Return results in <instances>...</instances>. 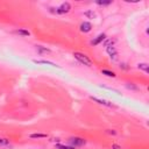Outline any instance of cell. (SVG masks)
Instances as JSON below:
<instances>
[{
	"label": "cell",
	"mask_w": 149,
	"mask_h": 149,
	"mask_svg": "<svg viewBox=\"0 0 149 149\" xmlns=\"http://www.w3.org/2000/svg\"><path fill=\"white\" fill-rule=\"evenodd\" d=\"M73 56L76 57L82 64H84V65H86V66H91L92 65V62L88 58V56L86 55H84V54H81V52H74L73 54Z\"/></svg>",
	"instance_id": "1"
},
{
	"label": "cell",
	"mask_w": 149,
	"mask_h": 149,
	"mask_svg": "<svg viewBox=\"0 0 149 149\" xmlns=\"http://www.w3.org/2000/svg\"><path fill=\"white\" fill-rule=\"evenodd\" d=\"M70 8H71L70 4H69V3H64V4H62V5L56 10V12L59 13V14H64V13H68V12L70 11Z\"/></svg>",
	"instance_id": "2"
},
{
	"label": "cell",
	"mask_w": 149,
	"mask_h": 149,
	"mask_svg": "<svg viewBox=\"0 0 149 149\" xmlns=\"http://www.w3.org/2000/svg\"><path fill=\"white\" fill-rule=\"evenodd\" d=\"M70 143L72 144V147H77V146H83L85 143V140L81 139V137H71L70 140Z\"/></svg>",
	"instance_id": "3"
},
{
	"label": "cell",
	"mask_w": 149,
	"mask_h": 149,
	"mask_svg": "<svg viewBox=\"0 0 149 149\" xmlns=\"http://www.w3.org/2000/svg\"><path fill=\"white\" fill-rule=\"evenodd\" d=\"M91 99H92L93 101L100 104V105H105V106H108V107H115V105H113V104L110 103V101H106V100H103V99H98V98H95V97H91Z\"/></svg>",
	"instance_id": "4"
},
{
	"label": "cell",
	"mask_w": 149,
	"mask_h": 149,
	"mask_svg": "<svg viewBox=\"0 0 149 149\" xmlns=\"http://www.w3.org/2000/svg\"><path fill=\"white\" fill-rule=\"evenodd\" d=\"M91 28H92V26H91V23H90V22H83V23L81 25V30H82V32H84V33L90 32V30H91Z\"/></svg>",
	"instance_id": "5"
},
{
	"label": "cell",
	"mask_w": 149,
	"mask_h": 149,
	"mask_svg": "<svg viewBox=\"0 0 149 149\" xmlns=\"http://www.w3.org/2000/svg\"><path fill=\"white\" fill-rule=\"evenodd\" d=\"M105 37H106V36H105V34H100V35H98V36H97V39H96V40H93V41L91 42V44H92V46H97V44H98V43H100L103 40H105Z\"/></svg>",
	"instance_id": "6"
},
{
	"label": "cell",
	"mask_w": 149,
	"mask_h": 149,
	"mask_svg": "<svg viewBox=\"0 0 149 149\" xmlns=\"http://www.w3.org/2000/svg\"><path fill=\"white\" fill-rule=\"evenodd\" d=\"M107 52L110 54V56L112 57H114L115 58V56H117V51H115V49H114V47H107Z\"/></svg>",
	"instance_id": "7"
},
{
	"label": "cell",
	"mask_w": 149,
	"mask_h": 149,
	"mask_svg": "<svg viewBox=\"0 0 149 149\" xmlns=\"http://www.w3.org/2000/svg\"><path fill=\"white\" fill-rule=\"evenodd\" d=\"M34 62L37 63V64H47V65H51V66H58V65H56L55 63L49 62V61H34Z\"/></svg>",
	"instance_id": "8"
},
{
	"label": "cell",
	"mask_w": 149,
	"mask_h": 149,
	"mask_svg": "<svg viewBox=\"0 0 149 149\" xmlns=\"http://www.w3.org/2000/svg\"><path fill=\"white\" fill-rule=\"evenodd\" d=\"M103 73L106 74V76H108V77H115V73L112 72V71H108V70H103Z\"/></svg>",
	"instance_id": "9"
},
{
	"label": "cell",
	"mask_w": 149,
	"mask_h": 149,
	"mask_svg": "<svg viewBox=\"0 0 149 149\" xmlns=\"http://www.w3.org/2000/svg\"><path fill=\"white\" fill-rule=\"evenodd\" d=\"M57 149H74V147H72V146H62V144H57Z\"/></svg>",
	"instance_id": "10"
},
{
	"label": "cell",
	"mask_w": 149,
	"mask_h": 149,
	"mask_svg": "<svg viewBox=\"0 0 149 149\" xmlns=\"http://www.w3.org/2000/svg\"><path fill=\"white\" fill-rule=\"evenodd\" d=\"M17 34H20V35H23V36H28V35H29V32L19 29V30H17Z\"/></svg>",
	"instance_id": "11"
},
{
	"label": "cell",
	"mask_w": 149,
	"mask_h": 149,
	"mask_svg": "<svg viewBox=\"0 0 149 149\" xmlns=\"http://www.w3.org/2000/svg\"><path fill=\"white\" fill-rule=\"evenodd\" d=\"M139 69H142V70H144L146 72H148V64H146V63L139 64Z\"/></svg>",
	"instance_id": "12"
},
{
	"label": "cell",
	"mask_w": 149,
	"mask_h": 149,
	"mask_svg": "<svg viewBox=\"0 0 149 149\" xmlns=\"http://www.w3.org/2000/svg\"><path fill=\"white\" fill-rule=\"evenodd\" d=\"M6 144H8V140L0 137V146H6Z\"/></svg>",
	"instance_id": "13"
},
{
	"label": "cell",
	"mask_w": 149,
	"mask_h": 149,
	"mask_svg": "<svg viewBox=\"0 0 149 149\" xmlns=\"http://www.w3.org/2000/svg\"><path fill=\"white\" fill-rule=\"evenodd\" d=\"M37 50H39L40 52H46V54H47V52H50L49 49H44V48H42V47H40V46L37 47Z\"/></svg>",
	"instance_id": "14"
},
{
	"label": "cell",
	"mask_w": 149,
	"mask_h": 149,
	"mask_svg": "<svg viewBox=\"0 0 149 149\" xmlns=\"http://www.w3.org/2000/svg\"><path fill=\"white\" fill-rule=\"evenodd\" d=\"M46 134H32L30 137H46Z\"/></svg>",
	"instance_id": "15"
},
{
	"label": "cell",
	"mask_w": 149,
	"mask_h": 149,
	"mask_svg": "<svg viewBox=\"0 0 149 149\" xmlns=\"http://www.w3.org/2000/svg\"><path fill=\"white\" fill-rule=\"evenodd\" d=\"M111 3H112V1H106V3H105V1H98L97 4H98V5H110Z\"/></svg>",
	"instance_id": "16"
}]
</instances>
